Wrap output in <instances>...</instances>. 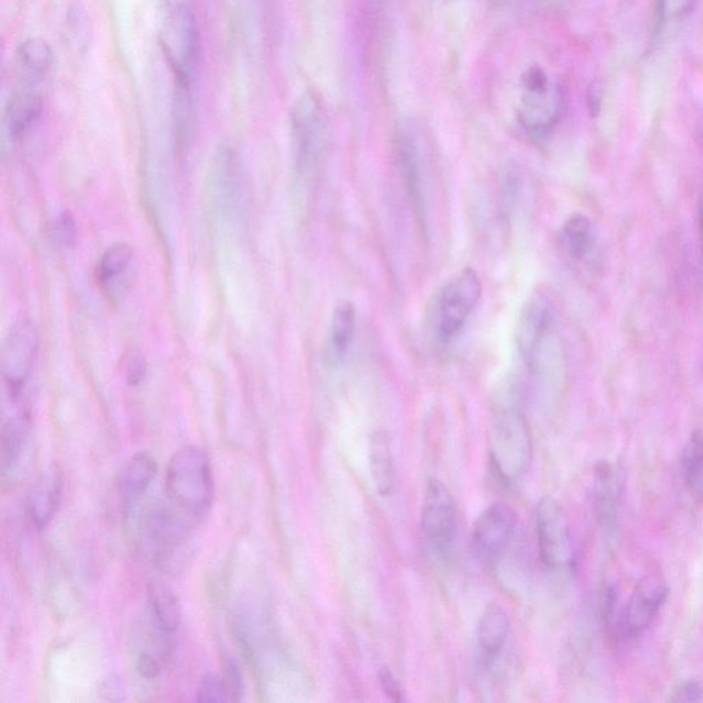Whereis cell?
Segmentation results:
<instances>
[{
  "label": "cell",
  "mask_w": 703,
  "mask_h": 703,
  "mask_svg": "<svg viewBox=\"0 0 703 703\" xmlns=\"http://www.w3.org/2000/svg\"><path fill=\"white\" fill-rule=\"evenodd\" d=\"M169 505L198 525L208 516L215 497L212 464L199 447L180 448L171 458L165 475Z\"/></svg>",
  "instance_id": "cell-1"
},
{
  "label": "cell",
  "mask_w": 703,
  "mask_h": 703,
  "mask_svg": "<svg viewBox=\"0 0 703 703\" xmlns=\"http://www.w3.org/2000/svg\"><path fill=\"white\" fill-rule=\"evenodd\" d=\"M531 450L529 425L521 409L516 402L502 404L491 422L490 457L505 483H514L528 472Z\"/></svg>",
  "instance_id": "cell-2"
},
{
  "label": "cell",
  "mask_w": 703,
  "mask_h": 703,
  "mask_svg": "<svg viewBox=\"0 0 703 703\" xmlns=\"http://www.w3.org/2000/svg\"><path fill=\"white\" fill-rule=\"evenodd\" d=\"M483 296V284L473 268H463L441 287L431 304L430 330L436 344L447 348L472 317Z\"/></svg>",
  "instance_id": "cell-3"
},
{
  "label": "cell",
  "mask_w": 703,
  "mask_h": 703,
  "mask_svg": "<svg viewBox=\"0 0 703 703\" xmlns=\"http://www.w3.org/2000/svg\"><path fill=\"white\" fill-rule=\"evenodd\" d=\"M524 97L519 105L518 120L528 134L545 136L561 120L564 107L562 88L540 68H531L524 75Z\"/></svg>",
  "instance_id": "cell-4"
},
{
  "label": "cell",
  "mask_w": 703,
  "mask_h": 703,
  "mask_svg": "<svg viewBox=\"0 0 703 703\" xmlns=\"http://www.w3.org/2000/svg\"><path fill=\"white\" fill-rule=\"evenodd\" d=\"M292 135L296 173L300 180L311 182L318 173L325 149L322 107L314 94H304L292 110Z\"/></svg>",
  "instance_id": "cell-5"
},
{
  "label": "cell",
  "mask_w": 703,
  "mask_h": 703,
  "mask_svg": "<svg viewBox=\"0 0 703 703\" xmlns=\"http://www.w3.org/2000/svg\"><path fill=\"white\" fill-rule=\"evenodd\" d=\"M420 529L437 557L450 556L458 536L457 508L450 491L439 480L430 479L426 486Z\"/></svg>",
  "instance_id": "cell-6"
},
{
  "label": "cell",
  "mask_w": 703,
  "mask_h": 703,
  "mask_svg": "<svg viewBox=\"0 0 703 703\" xmlns=\"http://www.w3.org/2000/svg\"><path fill=\"white\" fill-rule=\"evenodd\" d=\"M39 334L31 322L21 320L6 337L2 348V378L10 403L24 402V389L35 365Z\"/></svg>",
  "instance_id": "cell-7"
},
{
  "label": "cell",
  "mask_w": 703,
  "mask_h": 703,
  "mask_svg": "<svg viewBox=\"0 0 703 703\" xmlns=\"http://www.w3.org/2000/svg\"><path fill=\"white\" fill-rule=\"evenodd\" d=\"M536 536L541 562L547 568H567L573 562V537L567 513L550 496L542 497L536 507Z\"/></svg>",
  "instance_id": "cell-8"
},
{
  "label": "cell",
  "mask_w": 703,
  "mask_h": 703,
  "mask_svg": "<svg viewBox=\"0 0 703 703\" xmlns=\"http://www.w3.org/2000/svg\"><path fill=\"white\" fill-rule=\"evenodd\" d=\"M518 517L506 503H494L480 514L473 527V547L475 556L486 568L499 567L512 546L516 534Z\"/></svg>",
  "instance_id": "cell-9"
},
{
  "label": "cell",
  "mask_w": 703,
  "mask_h": 703,
  "mask_svg": "<svg viewBox=\"0 0 703 703\" xmlns=\"http://www.w3.org/2000/svg\"><path fill=\"white\" fill-rule=\"evenodd\" d=\"M171 506V505H169ZM196 524L183 516L175 507H158L146 518L142 528L143 550L153 562L165 567L186 545L190 529Z\"/></svg>",
  "instance_id": "cell-10"
},
{
  "label": "cell",
  "mask_w": 703,
  "mask_h": 703,
  "mask_svg": "<svg viewBox=\"0 0 703 703\" xmlns=\"http://www.w3.org/2000/svg\"><path fill=\"white\" fill-rule=\"evenodd\" d=\"M396 153L404 186L418 218L425 216L426 149L422 131L414 121L403 123L397 131Z\"/></svg>",
  "instance_id": "cell-11"
},
{
  "label": "cell",
  "mask_w": 703,
  "mask_h": 703,
  "mask_svg": "<svg viewBox=\"0 0 703 703\" xmlns=\"http://www.w3.org/2000/svg\"><path fill=\"white\" fill-rule=\"evenodd\" d=\"M162 43L165 55L179 77V85H186L191 75L198 52V30L196 19L185 6L171 10L164 21Z\"/></svg>",
  "instance_id": "cell-12"
},
{
  "label": "cell",
  "mask_w": 703,
  "mask_h": 703,
  "mask_svg": "<svg viewBox=\"0 0 703 703\" xmlns=\"http://www.w3.org/2000/svg\"><path fill=\"white\" fill-rule=\"evenodd\" d=\"M556 334V307L545 293H536L524 304L516 328V345L523 364H528Z\"/></svg>",
  "instance_id": "cell-13"
},
{
  "label": "cell",
  "mask_w": 703,
  "mask_h": 703,
  "mask_svg": "<svg viewBox=\"0 0 703 703\" xmlns=\"http://www.w3.org/2000/svg\"><path fill=\"white\" fill-rule=\"evenodd\" d=\"M669 589L660 573L646 574L636 584L627 607L619 618V633L636 638L650 627L668 600Z\"/></svg>",
  "instance_id": "cell-14"
},
{
  "label": "cell",
  "mask_w": 703,
  "mask_h": 703,
  "mask_svg": "<svg viewBox=\"0 0 703 703\" xmlns=\"http://www.w3.org/2000/svg\"><path fill=\"white\" fill-rule=\"evenodd\" d=\"M149 614H151L154 638H156V655L165 663L173 657L176 638L180 625V603L175 592L163 583L149 584Z\"/></svg>",
  "instance_id": "cell-15"
},
{
  "label": "cell",
  "mask_w": 703,
  "mask_h": 703,
  "mask_svg": "<svg viewBox=\"0 0 703 703\" xmlns=\"http://www.w3.org/2000/svg\"><path fill=\"white\" fill-rule=\"evenodd\" d=\"M135 254L129 245L109 248L99 260L97 279L110 301H119L130 289Z\"/></svg>",
  "instance_id": "cell-16"
},
{
  "label": "cell",
  "mask_w": 703,
  "mask_h": 703,
  "mask_svg": "<svg viewBox=\"0 0 703 703\" xmlns=\"http://www.w3.org/2000/svg\"><path fill=\"white\" fill-rule=\"evenodd\" d=\"M157 462L151 453L140 452L125 464L118 481V494L121 507L130 512L131 507L145 494L156 477Z\"/></svg>",
  "instance_id": "cell-17"
},
{
  "label": "cell",
  "mask_w": 703,
  "mask_h": 703,
  "mask_svg": "<svg viewBox=\"0 0 703 703\" xmlns=\"http://www.w3.org/2000/svg\"><path fill=\"white\" fill-rule=\"evenodd\" d=\"M510 614L502 605L492 603L486 606L479 622V647L486 660H494L501 655L510 635Z\"/></svg>",
  "instance_id": "cell-18"
},
{
  "label": "cell",
  "mask_w": 703,
  "mask_h": 703,
  "mask_svg": "<svg viewBox=\"0 0 703 703\" xmlns=\"http://www.w3.org/2000/svg\"><path fill=\"white\" fill-rule=\"evenodd\" d=\"M594 492L597 518L603 528L611 530L616 527L619 502V477L612 464L596 468Z\"/></svg>",
  "instance_id": "cell-19"
},
{
  "label": "cell",
  "mask_w": 703,
  "mask_h": 703,
  "mask_svg": "<svg viewBox=\"0 0 703 703\" xmlns=\"http://www.w3.org/2000/svg\"><path fill=\"white\" fill-rule=\"evenodd\" d=\"M354 329H356V309L351 301L337 304L329 329L328 352L331 363L344 362L351 350Z\"/></svg>",
  "instance_id": "cell-20"
},
{
  "label": "cell",
  "mask_w": 703,
  "mask_h": 703,
  "mask_svg": "<svg viewBox=\"0 0 703 703\" xmlns=\"http://www.w3.org/2000/svg\"><path fill=\"white\" fill-rule=\"evenodd\" d=\"M371 479L381 496H391L396 486V469L392 447L384 433L371 437L369 446Z\"/></svg>",
  "instance_id": "cell-21"
},
{
  "label": "cell",
  "mask_w": 703,
  "mask_h": 703,
  "mask_svg": "<svg viewBox=\"0 0 703 703\" xmlns=\"http://www.w3.org/2000/svg\"><path fill=\"white\" fill-rule=\"evenodd\" d=\"M63 496V480L57 472L43 477L30 499L32 523L37 529H44L52 521Z\"/></svg>",
  "instance_id": "cell-22"
},
{
  "label": "cell",
  "mask_w": 703,
  "mask_h": 703,
  "mask_svg": "<svg viewBox=\"0 0 703 703\" xmlns=\"http://www.w3.org/2000/svg\"><path fill=\"white\" fill-rule=\"evenodd\" d=\"M561 242L570 259L574 262H583L594 251L596 242L594 224L584 215L570 216L562 226Z\"/></svg>",
  "instance_id": "cell-23"
},
{
  "label": "cell",
  "mask_w": 703,
  "mask_h": 703,
  "mask_svg": "<svg viewBox=\"0 0 703 703\" xmlns=\"http://www.w3.org/2000/svg\"><path fill=\"white\" fill-rule=\"evenodd\" d=\"M15 407L13 417L4 420L2 429L3 469L13 468L24 448L30 431L31 415L25 403H11Z\"/></svg>",
  "instance_id": "cell-24"
},
{
  "label": "cell",
  "mask_w": 703,
  "mask_h": 703,
  "mask_svg": "<svg viewBox=\"0 0 703 703\" xmlns=\"http://www.w3.org/2000/svg\"><path fill=\"white\" fill-rule=\"evenodd\" d=\"M41 114L42 102L35 96L24 94L11 99L4 113V127L10 140L17 141L24 136Z\"/></svg>",
  "instance_id": "cell-25"
},
{
  "label": "cell",
  "mask_w": 703,
  "mask_h": 703,
  "mask_svg": "<svg viewBox=\"0 0 703 703\" xmlns=\"http://www.w3.org/2000/svg\"><path fill=\"white\" fill-rule=\"evenodd\" d=\"M17 64L26 79L41 81L53 69V50L41 39H30L17 52Z\"/></svg>",
  "instance_id": "cell-26"
},
{
  "label": "cell",
  "mask_w": 703,
  "mask_h": 703,
  "mask_svg": "<svg viewBox=\"0 0 703 703\" xmlns=\"http://www.w3.org/2000/svg\"><path fill=\"white\" fill-rule=\"evenodd\" d=\"M682 472L685 485L691 492L703 490V431L690 436L682 451Z\"/></svg>",
  "instance_id": "cell-27"
},
{
  "label": "cell",
  "mask_w": 703,
  "mask_h": 703,
  "mask_svg": "<svg viewBox=\"0 0 703 703\" xmlns=\"http://www.w3.org/2000/svg\"><path fill=\"white\" fill-rule=\"evenodd\" d=\"M699 0H658V17L661 22L685 19L695 9Z\"/></svg>",
  "instance_id": "cell-28"
},
{
  "label": "cell",
  "mask_w": 703,
  "mask_h": 703,
  "mask_svg": "<svg viewBox=\"0 0 703 703\" xmlns=\"http://www.w3.org/2000/svg\"><path fill=\"white\" fill-rule=\"evenodd\" d=\"M231 696L224 679L212 677L208 674L202 679L197 691V701L199 702H226L230 701Z\"/></svg>",
  "instance_id": "cell-29"
},
{
  "label": "cell",
  "mask_w": 703,
  "mask_h": 703,
  "mask_svg": "<svg viewBox=\"0 0 703 703\" xmlns=\"http://www.w3.org/2000/svg\"><path fill=\"white\" fill-rule=\"evenodd\" d=\"M52 237L57 245L69 248L76 241V224L69 213H61L52 226Z\"/></svg>",
  "instance_id": "cell-30"
},
{
  "label": "cell",
  "mask_w": 703,
  "mask_h": 703,
  "mask_svg": "<svg viewBox=\"0 0 703 703\" xmlns=\"http://www.w3.org/2000/svg\"><path fill=\"white\" fill-rule=\"evenodd\" d=\"M164 666L165 662L160 660L152 651L143 652L136 662L138 672L146 680L156 679L162 673Z\"/></svg>",
  "instance_id": "cell-31"
},
{
  "label": "cell",
  "mask_w": 703,
  "mask_h": 703,
  "mask_svg": "<svg viewBox=\"0 0 703 703\" xmlns=\"http://www.w3.org/2000/svg\"><path fill=\"white\" fill-rule=\"evenodd\" d=\"M702 689L699 683L688 682L680 684L673 691L672 701L674 702H699L702 700Z\"/></svg>",
  "instance_id": "cell-32"
},
{
  "label": "cell",
  "mask_w": 703,
  "mask_h": 703,
  "mask_svg": "<svg viewBox=\"0 0 703 703\" xmlns=\"http://www.w3.org/2000/svg\"><path fill=\"white\" fill-rule=\"evenodd\" d=\"M147 365L145 359L132 358L129 365H127V380L130 385H140L143 380L146 378Z\"/></svg>",
  "instance_id": "cell-33"
},
{
  "label": "cell",
  "mask_w": 703,
  "mask_h": 703,
  "mask_svg": "<svg viewBox=\"0 0 703 703\" xmlns=\"http://www.w3.org/2000/svg\"><path fill=\"white\" fill-rule=\"evenodd\" d=\"M380 680L382 690L385 691V694L387 696H391L393 701L403 700L400 685H398L397 680L395 679V677H393L391 671H387V669H382V671L380 672Z\"/></svg>",
  "instance_id": "cell-34"
},
{
  "label": "cell",
  "mask_w": 703,
  "mask_h": 703,
  "mask_svg": "<svg viewBox=\"0 0 703 703\" xmlns=\"http://www.w3.org/2000/svg\"><path fill=\"white\" fill-rule=\"evenodd\" d=\"M601 103H602L601 87L597 85H594V87L591 88V94H590V108L592 112H597V110L601 109Z\"/></svg>",
  "instance_id": "cell-35"
},
{
  "label": "cell",
  "mask_w": 703,
  "mask_h": 703,
  "mask_svg": "<svg viewBox=\"0 0 703 703\" xmlns=\"http://www.w3.org/2000/svg\"><path fill=\"white\" fill-rule=\"evenodd\" d=\"M699 213H700L701 245H702V253H703V188H702V193L700 197Z\"/></svg>",
  "instance_id": "cell-36"
}]
</instances>
